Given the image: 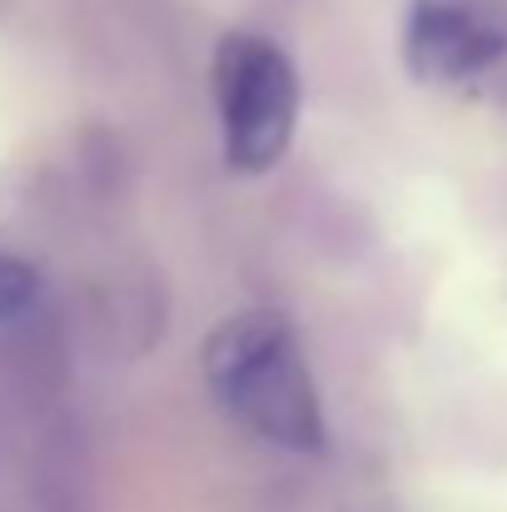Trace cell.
Segmentation results:
<instances>
[{"instance_id":"6da1fadb","label":"cell","mask_w":507,"mask_h":512,"mask_svg":"<svg viewBox=\"0 0 507 512\" xmlns=\"http://www.w3.org/2000/svg\"><path fill=\"white\" fill-rule=\"evenodd\" d=\"M204 378L229 418H239L264 443H279L289 453H319L324 403L309 373V358L299 334L274 309H244L229 314L204 343Z\"/></svg>"},{"instance_id":"7a4b0ae2","label":"cell","mask_w":507,"mask_h":512,"mask_svg":"<svg viewBox=\"0 0 507 512\" xmlns=\"http://www.w3.org/2000/svg\"><path fill=\"white\" fill-rule=\"evenodd\" d=\"M214 105L229 165L274 170L299 125V70L264 35H229L214 55Z\"/></svg>"},{"instance_id":"3957f363","label":"cell","mask_w":507,"mask_h":512,"mask_svg":"<svg viewBox=\"0 0 507 512\" xmlns=\"http://www.w3.org/2000/svg\"><path fill=\"white\" fill-rule=\"evenodd\" d=\"M503 55L507 0H413L403 25V60L418 80H473Z\"/></svg>"},{"instance_id":"277c9868","label":"cell","mask_w":507,"mask_h":512,"mask_svg":"<svg viewBox=\"0 0 507 512\" xmlns=\"http://www.w3.org/2000/svg\"><path fill=\"white\" fill-rule=\"evenodd\" d=\"M35 299H40V274L30 269V259L0 249V324L25 319L35 309Z\"/></svg>"}]
</instances>
